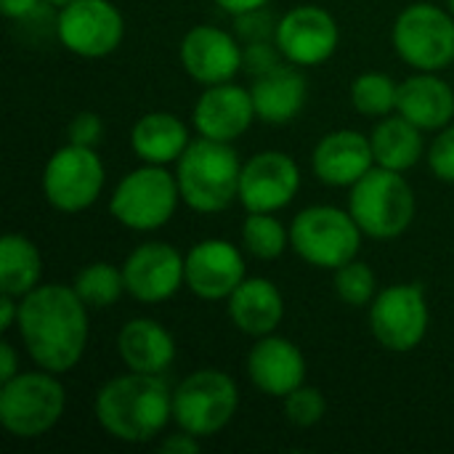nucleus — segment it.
Segmentation results:
<instances>
[{
  "label": "nucleus",
  "mask_w": 454,
  "mask_h": 454,
  "mask_svg": "<svg viewBox=\"0 0 454 454\" xmlns=\"http://www.w3.org/2000/svg\"><path fill=\"white\" fill-rule=\"evenodd\" d=\"M370 327L388 351H412L428 330V306L420 285H394L372 301Z\"/></svg>",
  "instance_id": "nucleus-11"
},
{
  "label": "nucleus",
  "mask_w": 454,
  "mask_h": 454,
  "mask_svg": "<svg viewBox=\"0 0 454 454\" xmlns=\"http://www.w3.org/2000/svg\"><path fill=\"white\" fill-rule=\"evenodd\" d=\"M306 93H309L306 77L290 64H277L274 69L253 77V88H250L255 114L263 122H274V125L298 117L306 104Z\"/></svg>",
  "instance_id": "nucleus-21"
},
{
  "label": "nucleus",
  "mask_w": 454,
  "mask_h": 454,
  "mask_svg": "<svg viewBox=\"0 0 454 454\" xmlns=\"http://www.w3.org/2000/svg\"><path fill=\"white\" fill-rule=\"evenodd\" d=\"M186 146H189L186 125L168 112L144 114L133 128V149L149 165L173 162L186 152Z\"/></svg>",
  "instance_id": "nucleus-25"
},
{
  "label": "nucleus",
  "mask_w": 454,
  "mask_h": 454,
  "mask_svg": "<svg viewBox=\"0 0 454 454\" xmlns=\"http://www.w3.org/2000/svg\"><path fill=\"white\" fill-rule=\"evenodd\" d=\"M255 114V104L250 90L231 85V82H221V85H210L197 106H194V125L205 138L213 141H234L239 138Z\"/></svg>",
  "instance_id": "nucleus-18"
},
{
  "label": "nucleus",
  "mask_w": 454,
  "mask_h": 454,
  "mask_svg": "<svg viewBox=\"0 0 454 454\" xmlns=\"http://www.w3.org/2000/svg\"><path fill=\"white\" fill-rule=\"evenodd\" d=\"M11 378H16V354H13V346L3 340L0 343V380L8 383Z\"/></svg>",
  "instance_id": "nucleus-39"
},
{
  "label": "nucleus",
  "mask_w": 454,
  "mask_h": 454,
  "mask_svg": "<svg viewBox=\"0 0 454 454\" xmlns=\"http://www.w3.org/2000/svg\"><path fill=\"white\" fill-rule=\"evenodd\" d=\"M375 162L388 170H410L423 157V136L407 117H388L372 133Z\"/></svg>",
  "instance_id": "nucleus-26"
},
{
  "label": "nucleus",
  "mask_w": 454,
  "mask_h": 454,
  "mask_svg": "<svg viewBox=\"0 0 454 454\" xmlns=\"http://www.w3.org/2000/svg\"><path fill=\"white\" fill-rule=\"evenodd\" d=\"M45 3H53V5H67V3H72V0H45Z\"/></svg>",
  "instance_id": "nucleus-42"
},
{
  "label": "nucleus",
  "mask_w": 454,
  "mask_h": 454,
  "mask_svg": "<svg viewBox=\"0 0 454 454\" xmlns=\"http://www.w3.org/2000/svg\"><path fill=\"white\" fill-rule=\"evenodd\" d=\"M285 303L269 279H245L229 295V317L247 335H269L282 322Z\"/></svg>",
  "instance_id": "nucleus-24"
},
{
  "label": "nucleus",
  "mask_w": 454,
  "mask_h": 454,
  "mask_svg": "<svg viewBox=\"0 0 454 454\" xmlns=\"http://www.w3.org/2000/svg\"><path fill=\"white\" fill-rule=\"evenodd\" d=\"M221 8H226L229 13H245V11H253V8H263V5H269L271 0H215Z\"/></svg>",
  "instance_id": "nucleus-41"
},
{
  "label": "nucleus",
  "mask_w": 454,
  "mask_h": 454,
  "mask_svg": "<svg viewBox=\"0 0 454 454\" xmlns=\"http://www.w3.org/2000/svg\"><path fill=\"white\" fill-rule=\"evenodd\" d=\"M394 45L415 69L436 72L454 59V21L431 3L410 5L394 24Z\"/></svg>",
  "instance_id": "nucleus-9"
},
{
  "label": "nucleus",
  "mask_w": 454,
  "mask_h": 454,
  "mask_svg": "<svg viewBox=\"0 0 454 454\" xmlns=\"http://www.w3.org/2000/svg\"><path fill=\"white\" fill-rule=\"evenodd\" d=\"M43 261L37 247L21 234H5L0 242V290L24 298L40 282Z\"/></svg>",
  "instance_id": "nucleus-27"
},
{
  "label": "nucleus",
  "mask_w": 454,
  "mask_h": 454,
  "mask_svg": "<svg viewBox=\"0 0 454 454\" xmlns=\"http://www.w3.org/2000/svg\"><path fill=\"white\" fill-rule=\"evenodd\" d=\"M250 380L266 396H287L290 391L303 386L306 362L298 346L285 338H263L247 359Z\"/></svg>",
  "instance_id": "nucleus-20"
},
{
  "label": "nucleus",
  "mask_w": 454,
  "mask_h": 454,
  "mask_svg": "<svg viewBox=\"0 0 454 454\" xmlns=\"http://www.w3.org/2000/svg\"><path fill=\"white\" fill-rule=\"evenodd\" d=\"M13 319H19V306L13 303V295H0V330L5 333L11 325H13Z\"/></svg>",
  "instance_id": "nucleus-40"
},
{
  "label": "nucleus",
  "mask_w": 454,
  "mask_h": 454,
  "mask_svg": "<svg viewBox=\"0 0 454 454\" xmlns=\"http://www.w3.org/2000/svg\"><path fill=\"white\" fill-rule=\"evenodd\" d=\"M375 152L356 130H335L325 136L314 152V170L330 186H354L367 170H372Z\"/></svg>",
  "instance_id": "nucleus-19"
},
{
  "label": "nucleus",
  "mask_w": 454,
  "mask_h": 454,
  "mask_svg": "<svg viewBox=\"0 0 454 454\" xmlns=\"http://www.w3.org/2000/svg\"><path fill=\"white\" fill-rule=\"evenodd\" d=\"M178 189L181 200L197 213H218L239 197L242 165L237 152L226 141L200 138L178 157Z\"/></svg>",
  "instance_id": "nucleus-3"
},
{
  "label": "nucleus",
  "mask_w": 454,
  "mask_h": 454,
  "mask_svg": "<svg viewBox=\"0 0 454 454\" xmlns=\"http://www.w3.org/2000/svg\"><path fill=\"white\" fill-rule=\"evenodd\" d=\"M125 290L141 303H160L176 295L181 282H186V261L162 242H146L136 247L125 266Z\"/></svg>",
  "instance_id": "nucleus-15"
},
{
  "label": "nucleus",
  "mask_w": 454,
  "mask_h": 454,
  "mask_svg": "<svg viewBox=\"0 0 454 454\" xmlns=\"http://www.w3.org/2000/svg\"><path fill=\"white\" fill-rule=\"evenodd\" d=\"M428 162H431V170L442 181L454 184V125L447 128L442 136H436V141L431 144V152H428Z\"/></svg>",
  "instance_id": "nucleus-35"
},
{
  "label": "nucleus",
  "mask_w": 454,
  "mask_h": 454,
  "mask_svg": "<svg viewBox=\"0 0 454 454\" xmlns=\"http://www.w3.org/2000/svg\"><path fill=\"white\" fill-rule=\"evenodd\" d=\"M351 215L375 239L399 237L415 215V194L399 170L372 168L351 192Z\"/></svg>",
  "instance_id": "nucleus-4"
},
{
  "label": "nucleus",
  "mask_w": 454,
  "mask_h": 454,
  "mask_svg": "<svg viewBox=\"0 0 454 454\" xmlns=\"http://www.w3.org/2000/svg\"><path fill=\"white\" fill-rule=\"evenodd\" d=\"M181 189L160 165H146L125 176L112 194V215L136 231H152L170 221L176 213Z\"/></svg>",
  "instance_id": "nucleus-8"
},
{
  "label": "nucleus",
  "mask_w": 454,
  "mask_h": 454,
  "mask_svg": "<svg viewBox=\"0 0 454 454\" xmlns=\"http://www.w3.org/2000/svg\"><path fill=\"white\" fill-rule=\"evenodd\" d=\"M117 348L122 362L133 372L162 375L176 359V343L170 333L154 319H133L120 330Z\"/></svg>",
  "instance_id": "nucleus-22"
},
{
  "label": "nucleus",
  "mask_w": 454,
  "mask_h": 454,
  "mask_svg": "<svg viewBox=\"0 0 454 454\" xmlns=\"http://www.w3.org/2000/svg\"><path fill=\"white\" fill-rule=\"evenodd\" d=\"M274 40L290 64L314 67L335 53L338 24L319 5H298L279 19Z\"/></svg>",
  "instance_id": "nucleus-13"
},
{
  "label": "nucleus",
  "mask_w": 454,
  "mask_h": 454,
  "mask_svg": "<svg viewBox=\"0 0 454 454\" xmlns=\"http://www.w3.org/2000/svg\"><path fill=\"white\" fill-rule=\"evenodd\" d=\"M399 114L418 128L436 130L454 117L452 88L434 74H415L399 85Z\"/></svg>",
  "instance_id": "nucleus-23"
},
{
  "label": "nucleus",
  "mask_w": 454,
  "mask_h": 454,
  "mask_svg": "<svg viewBox=\"0 0 454 454\" xmlns=\"http://www.w3.org/2000/svg\"><path fill=\"white\" fill-rule=\"evenodd\" d=\"M40 0H0V8L8 19H27L37 11Z\"/></svg>",
  "instance_id": "nucleus-38"
},
{
  "label": "nucleus",
  "mask_w": 454,
  "mask_h": 454,
  "mask_svg": "<svg viewBox=\"0 0 454 454\" xmlns=\"http://www.w3.org/2000/svg\"><path fill=\"white\" fill-rule=\"evenodd\" d=\"M301 186V173L285 152H261L239 178V200L250 213H274L293 202Z\"/></svg>",
  "instance_id": "nucleus-14"
},
{
  "label": "nucleus",
  "mask_w": 454,
  "mask_h": 454,
  "mask_svg": "<svg viewBox=\"0 0 454 454\" xmlns=\"http://www.w3.org/2000/svg\"><path fill=\"white\" fill-rule=\"evenodd\" d=\"M19 330L29 356L48 372L72 370L88 343V314L74 287L43 285L21 298Z\"/></svg>",
  "instance_id": "nucleus-1"
},
{
  "label": "nucleus",
  "mask_w": 454,
  "mask_h": 454,
  "mask_svg": "<svg viewBox=\"0 0 454 454\" xmlns=\"http://www.w3.org/2000/svg\"><path fill=\"white\" fill-rule=\"evenodd\" d=\"M285 415L293 426L309 428L325 418V396L317 388H295L285 396Z\"/></svg>",
  "instance_id": "nucleus-32"
},
{
  "label": "nucleus",
  "mask_w": 454,
  "mask_h": 454,
  "mask_svg": "<svg viewBox=\"0 0 454 454\" xmlns=\"http://www.w3.org/2000/svg\"><path fill=\"white\" fill-rule=\"evenodd\" d=\"M450 8H452V13H454V0H450Z\"/></svg>",
  "instance_id": "nucleus-43"
},
{
  "label": "nucleus",
  "mask_w": 454,
  "mask_h": 454,
  "mask_svg": "<svg viewBox=\"0 0 454 454\" xmlns=\"http://www.w3.org/2000/svg\"><path fill=\"white\" fill-rule=\"evenodd\" d=\"M282 51L279 45H271L269 40L266 43H247V48L242 51V69L250 74V77H258L269 69H274L279 61Z\"/></svg>",
  "instance_id": "nucleus-34"
},
{
  "label": "nucleus",
  "mask_w": 454,
  "mask_h": 454,
  "mask_svg": "<svg viewBox=\"0 0 454 454\" xmlns=\"http://www.w3.org/2000/svg\"><path fill=\"white\" fill-rule=\"evenodd\" d=\"M290 242L306 263L338 271L356 258L362 229L351 213L338 207H309L293 221Z\"/></svg>",
  "instance_id": "nucleus-6"
},
{
  "label": "nucleus",
  "mask_w": 454,
  "mask_h": 454,
  "mask_svg": "<svg viewBox=\"0 0 454 454\" xmlns=\"http://www.w3.org/2000/svg\"><path fill=\"white\" fill-rule=\"evenodd\" d=\"M351 101H354V106L362 114L383 117V114L396 109V104H399V85L391 77H386V74L370 72V74H362V77L354 80Z\"/></svg>",
  "instance_id": "nucleus-29"
},
{
  "label": "nucleus",
  "mask_w": 454,
  "mask_h": 454,
  "mask_svg": "<svg viewBox=\"0 0 454 454\" xmlns=\"http://www.w3.org/2000/svg\"><path fill=\"white\" fill-rule=\"evenodd\" d=\"M101 120H98V114H93V112H80V114H74V120L69 122V128H67V133H69V144H77V146H96L98 144V138H101Z\"/></svg>",
  "instance_id": "nucleus-36"
},
{
  "label": "nucleus",
  "mask_w": 454,
  "mask_h": 454,
  "mask_svg": "<svg viewBox=\"0 0 454 454\" xmlns=\"http://www.w3.org/2000/svg\"><path fill=\"white\" fill-rule=\"evenodd\" d=\"M173 415V396L160 375L130 372L109 380L96 396L98 426L128 444L152 442Z\"/></svg>",
  "instance_id": "nucleus-2"
},
{
  "label": "nucleus",
  "mask_w": 454,
  "mask_h": 454,
  "mask_svg": "<svg viewBox=\"0 0 454 454\" xmlns=\"http://www.w3.org/2000/svg\"><path fill=\"white\" fill-rule=\"evenodd\" d=\"M64 388L45 372H24L3 383L0 423L16 439H37L64 415Z\"/></svg>",
  "instance_id": "nucleus-5"
},
{
  "label": "nucleus",
  "mask_w": 454,
  "mask_h": 454,
  "mask_svg": "<svg viewBox=\"0 0 454 454\" xmlns=\"http://www.w3.org/2000/svg\"><path fill=\"white\" fill-rule=\"evenodd\" d=\"M245 282L239 250L223 239H205L186 255V285L205 301L229 298Z\"/></svg>",
  "instance_id": "nucleus-16"
},
{
  "label": "nucleus",
  "mask_w": 454,
  "mask_h": 454,
  "mask_svg": "<svg viewBox=\"0 0 454 454\" xmlns=\"http://www.w3.org/2000/svg\"><path fill=\"white\" fill-rule=\"evenodd\" d=\"M162 452H170V454H197L200 452V442H197V436H192V434H176V436H170V439H165L162 442Z\"/></svg>",
  "instance_id": "nucleus-37"
},
{
  "label": "nucleus",
  "mask_w": 454,
  "mask_h": 454,
  "mask_svg": "<svg viewBox=\"0 0 454 454\" xmlns=\"http://www.w3.org/2000/svg\"><path fill=\"white\" fill-rule=\"evenodd\" d=\"M242 239H245V247L255 258H263V261L282 255L285 245L290 242L282 223L271 218L269 213H250V218L242 226Z\"/></svg>",
  "instance_id": "nucleus-30"
},
{
  "label": "nucleus",
  "mask_w": 454,
  "mask_h": 454,
  "mask_svg": "<svg viewBox=\"0 0 454 454\" xmlns=\"http://www.w3.org/2000/svg\"><path fill=\"white\" fill-rule=\"evenodd\" d=\"M234 24H237V35L245 43H266V40H271V35H277V24H274L271 13L266 11V5L237 13Z\"/></svg>",
  "instance_id": "nucleus-33"
},
{
  "label": "nucleus",
  "mask_w": 454,
  "mask_h": 454,
  "mask_svg": "<svg viewBox=\"0 0 454 454\" xmlns=\"http://www.w3.org/2000/svg\"><path fill=\"white\" fill-rule=\"evenodd\" d=\"M59 40L77 56L101 59L122 40V16L109 0H72L56 19Z\"/></svg>",
  "instance_id": "nucleus-12"
},
{
  "label": "nucleus",
  "mask_w": 454,
  "mask_h": 454,
  "mask_svg": "<svg viewBox=\"0 0 454 454\" xmlns=\"http://www.w3.org/2000/svg\"><path fill=\"white\" fill-rule=\"evenodd\" d=\"M104 186V165L90 146H61L45 165L43 189L48 202L61 213L90 207Z\"/></svg>",
  "instance_id": "nucleus-10"
},
{
  "label": "nucleus",
  "mask_w": 454,
  "mask_h": 454,
  "mask_svg": "<svg viewBox=\"0 0 454 454\" xmlns=\"http://www.w3.org/2000/svg\"><path fill=\"white\" fill-rule=\"evenodd\" d=\"M335 290L340 301L348 306H367L375 298V274L367 263H359L356 258L338 269L335 274Z\"/></svg>",
  "instance_id": "nucleus-31"
},
{
  "label": "nucleus",
  "mask_w": 454,
  "mask_h": 454,
  "mask_svg": "<svg viewBox=\"0 0 454 454\" xmlns=\"http://www.w3.org/2000/svg\"><path fill=\"white\" fill-rule=\"evenodd\" d=\"M181 61L194 80L205 85H221L229 82L242 67V48L229 32L200 24L186 32L181 43Z\"/></svg>",
  "instance_id": "nucleus-17"
},
{
  "label": "nucleus",
  "mask_w": 454,
  "mask_h": 454,
  "mask_svg": "<svg viewBox=\"0 0 454 454\" xmlns=\"http://www.w3.org/2000/svg\"><path fill=\"white\" fill-rule=\"evenodd\" d=\"M239 404L234 380L221 370H200L189 375L173 394V418L181 431L207 439L229 426Z\"/></svg>",
  "instance_id": "nucleus-7"
},
{
  "label": "nucleus",
  "mask_w": 454,
  "mask_h": 454,
  "mask_svg": "<svg viewBox=\"0 0 454 454\" xmlns=\"http://www.w3.org/2000/svg\"><path fill=\"white\" fill-rule=\"evenodd\" d=\"M125 290V277L109 263H93L82 269L74 279V293L82 298L85 306L93 309H106L120 301Z\"/></svg>",
  "instance_id": "nucleus-28"
}]
</instances>
